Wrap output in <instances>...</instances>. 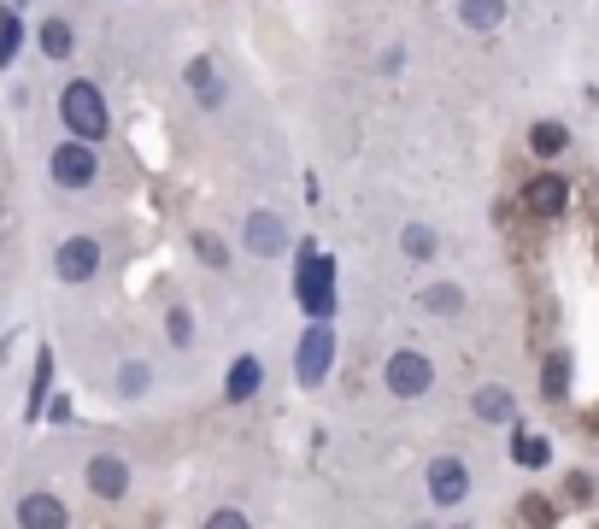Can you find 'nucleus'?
I'll return each mask as SVG.
<instances>
[{"mask_svg": "<svg viewBox=\"0 0 599 529\" xmlns=\"http://www.w3.org/2000/svg\"><path fill=\"white\" fill-rule=\"evenodd\" d=\"M60 124L71 130V141H83V148H95V141H107V130H112L107 95H100L89 77H71L65 89H60Z\"/></svg>", "mask_w": 599, "mask_h": 529, "instance_id": "f257e3e1", "label": "nucleus"}, {"mask_svg": "<svg viewBox=\"0 0 599 529\" xmlns=\"http://www.w3.org/2000/svg\"><path fill=\"white\" fill-rule=\"evenodd\" d=\"M295 294L305 306V318L312 324H329L335 318V260L329 253H317V241H300L295 248Z\"/></svg>", "mask_w": 599, "mask_h": 529, "instance_id": "f03ea898", "label": "nucleus"}, {"mask_svg": "<svg viewBox=\"0 0 599 529\" xmlns=\"http://www.w3.org/2000/svg\"><path fill=\"white\" fill-rule=\"evenodd\" d=\"M383 382H388L394 400H423V394L435 389V360L423 348H400V353H388Z\"/></svg>", "mask_w": 599, "mask_h": 529, "instance_id": "7ed1b4c3", "label": "nucleus"}, {"mask_svg": "<svg viewBox=\"0 0 599 529\" xmlns=\"http://www.w3.org/2000/svg\"><path fill=\"white\" fill-rule=\"evenodd\" d=\"M329 370H335V330L329 324H305L300 353H295V382L300 389H324Z\"/></svg>", "mask_w": 599, "mask_h": 529, "instance_id": "20e7f679", "label": "nucleus"}, {"mask_svg": "<svg viewBox=\"0 0 599 529\" xmlns=\"http://www.w3.org/2000/svg\"><path fill=\"white\" fill-rule=\"evenodd\" d=\"M423 482H429V506H441V512H452V506L471 500V465H464L459 453H435Z\"/></svg>", "mask_w": 599, "mask_h": 529, "instance_id": "39448f33", "label": "nucleus"}, {"mask_svg": "<svg viewBox=\"0 0 599 529\" xmlns=\"http://www.w3.org/2000/svg\"><path fill=\"white\" fill-rule=\"evenodd\" d=\"M48 177L60 182V189H95V177H100L95 148H83V141H60V148L48 153Z\"/></svg>", "mask_w": 599, "mask_h": 529, "instance_id": "423d86ee", "label": "nucleus"}, {"mask_svg": "<svg viewBox=\"0 0 599 529\" xmlns=\"http://www.w3.org/2000/svg\"><path fill=\"white\" fill-rule=\"evenodd\" d=\"M53 277L60 282H95L100 277V241L95 236H71L53 253Z\"/></svg>", "mask_w": 599, "mask_h": 529, "instance_id": "0eeeda50", "label": "nucleus"}, {"mask_svg": "<svg viewBox=\"0 0 599 529\" xmlns=\"http://www.w3.org/2000/svg\"><path fill=\"white\" fill-rule=\"evenodd\" d=\"M83 482H89L95 500H124L129 494V459L124 453H95L89 470H83Z\"/></svg>", "mask_w": 599, "mask_h": 529, "instance_id": "6e6552de", "label": "nucleus"}, {"mask_svg": "<svg viewBox=\"0 0 599 529\" xmlns=\"http://www.w3.org/2000/svg\"><path fill=\"white\" fill-rule=\"evenodd\" d=\"M247 248H253L259 260H276V253L288 248V224H283V212H271V206L247 212Z\"/></svg>", "mask_w": 599, "mask_h": 529, "instance_id": "1a4fd4ad", "label": "nucleus"}, {"mask_svg": "<svg viewBox=\"0 0 599 529\" xmlns=\"http://www.w3.org/2000/svg\"><path fill=\"white\" fill-rule=\"evenodd\" d=\"M564 206H570V182L559 171H540L529 189H523V212H535V218H559Z\"/></svg>", "mask_w": 599, "mask_h": 529, "instance_id": "9d476101", "label": "nucleus"}, {"mask_svg": "<svg viewBox=\"0 0 599 529\" xmlns=\"http://www.w3.org/2000/svg\"><path fill=\"white\" fill-rule=\"evenodd\" d=\"M18 529H71L65 500H60V494H48V489L24 494V500H18Z\"/></svg>", "mask_w": 599, "mask_h": 529, "instance_id": "9b49d317", "label": "nucleus"}, {"mask_svg": "<svg viewBox=\"0 0 599 529\" xmlns=\"http://www.w3.org/2000/svg\"><path fill=\"white\" fill-rule=\"evenodd\" d=\"M259 382H265V365H259V353H241V360L229 365V377H224V400H229V406H247V400L259 394Z\"/></svg>", "mask_w": 599, "mask_h": 529, "instance_id": "f8f14e48", "label": "nucleus"}, {"mask_svg": "<svg viewBox=\"0 0 599 529\" xmlns=\"http://www.w3.org/2000/svg\"><path fill=\"white\" fill-rule=\"evenodd\" d=\"M188 89H195V100L207 112H224V83H217V65L200 53V60H188Z\"/></svg>", "mask_w": 599, "mask_h": 529, "instance_id": "ddd939ff", "label": "nucleus"}, {"mask_svg": "<svg viewBox=\"0 0 599 529\" xmlns=\"http://www.w3.org/2000/svg\"><path fill=\"white\" fill-rule=\"evenodd\" d=\"M471 406H476L482 424H511V418H517V400H511V389H500V382H482Z\"/></svg>", "mask_w": 599, "mask_h": 529, "instance_id": "4468645a", "label": "nucleus"}, {"mask_svg": "<svg viewBox=\"0 0 599 529\" xmlns=\"http://www.w3.org/2000/svg\"><path fill=\"white\" fill-rule=\"evenodd\" d=\"M459 24L476 36H494L506 24V0H459Z\"/></svg>", "mask_w": 599, "mask_h": 529, "instance_id": "2eb2a0df", "label": "nucleus"}, {"mask_svg": "<svg viewBox=\"0 0 599 529\" xmlns=\"http://www.w3.org/2000/svg\"><path fill=\"white\" fill-rule=\"evenodd\" d=\"M435 248H441V236H435L423 218H412V224L400 230V253H405L412 265H429V260H435Z\"/></svg>", "mask_w": 599, "mask_h": 529, "instance_id": "dca6fc26", "label": "nucleus"}, {"mask_svg": "<svg viewBox=\"0 0 599 529\" xmlns=\"http://www.w3.org/2000/svg\"><path fill=\"white\" fill-rule=\"evenodd\" d=\"M417 306L429 312V318H452V312H464V289L459 282H429V289L417 294Z\"/></svg>", "mask_w": 599, "mask_h": 529, "instance_id": "f3484780", "label": "nucleus"}, {"mask_svg": "<svg viewBox=\"0 0 599 529\" xmlns=\"http://www.w3.org/2000/svg\"><path fill=\"white\" fill-rule=\"evenodd\" d=\"M511 459H517L523 470H540V465H552V441L535 436V430H517L511 436Z\"/></svg>", "mask_w": 599, "mask_h": 529, "instance_id": "a211bd4d", "label": "nucleus"}, {"mask_svg": "<svg viewBox=\"0 0 599 529\" xmlns=\"http://www.w3.org/2000/svg\"><path fill=\"white\" fill-rule=\"evenodd\" d=\"M564 148H570V130L559 118H547V124H535V130H529V153H535V160H559Z\"/></svg>", "mask_w": 599, "mask_h": 529, "instance_id": "6ab92c4d", "label": "nucleus"}, {"mask_svg": "<svg viewBox=\"0 0 599 529\" xmlns=\"http://www.w3.org/2000/svg\"><path fill=\"white\" fill-rule=\"evenodd\" d=\"M517 518L529 529H559V500H552V494H523Z\"/></svg>", "mask_w": 599, "mask_h": 529, "instance_id": "aec40b11", "label": "nucleus"}, {"mask_svg": "<svg viewBox=\"0 0 599 529\" xmlns=\"http://www.w3.org/2000/svg\"><path fill=\"white\" fill-rule=\"evenodd\" d=\"M540 394H547V400L570 394V353H552V360L540 365Z\"/></svg>", "mask_w": 599, "mask_h": 529, "instance_id": "412c9836", "label": "nucleus"}, {"mask_svg": "<svg viewBox=\"0 0 599 529\" xmlns=\"http://www.w3.org/2000/svg\"><path fill=\"white\" fill-rule=\"evenodd\" d=\"M71 48H77V36H71L65 18H48V24H41V53H48V60H71Z\"/></svg>", "mask_w": 599, "mask_h": 529, "instance_id": "4be33fe9", "label": "nucleus"}, {"mask_svg": "<svg viewBox=\"0 0 599 529\" xmlns=\"http://www.w3.org/2000/svg\"><path fill=\"white\" fill-rule=\"evenodd\" d=\"M18 48H24V24H18V12H12V7H0V71L18 60Z\"/></svg>", "mask_w": 599, "mask_h": 529, "instance_id": "5701e85b", "label": "nucleus"}, {"mask_svg": "<svg viewBox=\"0 0 599 529\" xmlns=\"http://www.w3.org/2000/svg\"><path fill=\"white\" fill-rule=\"evenodd\" d=\"M148 382H153V370L141 365V360H129V365L118 370V394H124V400H141V394H148Z\"/></svg>", "mask_w": 599, "mask_h": 529, "instance_id": "b1692460", "label": "nucleus"}, {"mask_svg": "<svg viewBox=\"0 0 599 529\" xmlns=\"http://www.w3.org/2000/svg\"><path fill=\"white\" fill-rule=\"evenodd\" d=\"M195 253H200V265H207V270H224L229 265V248L212 230H195Z\"/></svg>", "mask_w": 599, "mask_h": 529, "instance_id": "393cba45", "label": "nucleus"}, {"mask_svg": "<svg viewBox=\"0 0 599 529\" xmlns=\"http://www.w3.org/2000/svg\"><path fill=\"white\" fill-rule=\"evenodd\" d=\"M165 336H171V348H188V341H195V312H188V306H171V312H165Z\"/></svg>", "mask_w": 599, "mask_h": 529, "instance_id": "a878e982", "label": "nucleus"}, {"mask_svg": "<svg viewBox=\"0 0 599 529\" xmlns=\"http://www.w3.org/2000/svg\"><path fill=\"white\" fill-rule=\"evenodd\" d=\"M48 377H53V353L41 348V353H36V377H30V418L41 412V400H48Z\"/></svg>", "mask_w": 599, "mask_h": 529, "instance_id": "bb28decb", "label": "nucleus"}, {"mask_svg": "<svg viewBox=\"0 0 599 529\" xmlns=\"http://www.w3.org/2000/svg\"><path fill=\"white\" fill-rule=\"evenodd\" d=\"M564 494L576 500V506H588V500H594V477H588V470H570V477H564Z\"/></svg>", "mask_w": 599, "mask_h": 529, "instance_id": "cd10ccee", "label": "nucleus"}, {"mask_svg": "<svg viewBox=\"0 0 599 529\" xmlns=\"http://www.w3.org/2000/svg\"><path fill=\"white\" fill-rule=\"evenodd\" d=\"M207 529H253V524H247V512H236V506H217V512H207Z\"/></svg>", "mask_w": 599, "mask_h": 529, "instance_id": "c85d7f7f", "label": "nucleus"}, {"mask_svg": "<svg viewBox=\"0 0 599 529\" xmlns=\"http://www.w3.org/2000/svg\"><path fill=\"white\" fill-rule=\"evenodd\" d=\"M588 424H594V436H599V412H594V418H588Z\"/></svg>", "mask_w": 599, "mask_h": 529, "instance_id": "c756f323", "label": "nucleus"}]
</instances>
